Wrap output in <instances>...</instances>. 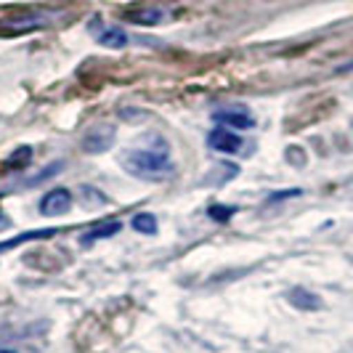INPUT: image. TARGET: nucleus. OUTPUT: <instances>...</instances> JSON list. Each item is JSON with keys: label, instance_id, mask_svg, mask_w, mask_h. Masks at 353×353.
I'll return each instance as SVG.
<instances>
[{"label": "nucleus", "instance_id": "nucleus-9", "mask_svg": "<svg viewBox=\"0 0 353 353\" xmlns=\"http://www.w3.org/2000/svg\"><path fill=\"white\" fill-rule=\"evenodd\" d=\"M123 229V223H117V221H109V223H99L96 229H90L85 236H80V242L88 248V245H93L96 239H106V236H114L117 231Z\"/></svg>", "mask_w": 353, "mask_h": 353}, {"label": "nucleus", "instance_id": "nucleus-14", "mask_svg": "<svg viewBox=\"0 0 353 353\" xmlns=\"http://www.w3.org/2000/svg\"><path fill=\"white\" fill-rule=\"evenodd\" d=\"M301 192L298 189H290V192H279V194H271L268 196V202H279V199H290V196H298Z\"/></svg>", "mask_w": 353, "mask_h": 353}, {"label": "nucleus", "instance_id": "nucleus-15", "mask_svg": "<svg viewBox=\"0 0 353 353\" xmlns=\"http://www.w3.org/2000/svg\"><path fill=\"white\" fill-rule=\"evenodd\" d=\"M345 70H353V61L351 64H345V67H340V72H345Z\"/></svg>", "mask_w": 353, "mask_h": 353}, {"label": "nucleus", "instance_id": "nucleus-3", "mask_svg": "<svg viewBox=\"0 0 353 353\" xmlns=\"http://www.w3.org/2000/svg\"><path fill=\"white\" fill-rule=\"evenodd\" d=\"M114 136H117L114 125H93L88 133L83 136V152L85 154H101V152H106L114 143Z\"/></svg>", "mask_w": 353, "mask_h": 353}, {"label": "nucleus", "instance_id": "nucleus-12", "mask_svg": "<svg viewBox=\"0 0 353 353\" xmlns=\"http://www.w3.org/2000/svg\"><path fill=\"white\" fill-rule=\"evenodd\" d=\"M234 212H236V208H231V205H226V208H221V205H210V208H208V215H210L212 221H218V223L229 221Z\"/></svg>", "mask_w": 353, "mask_h": 353}, {"label": "nucleus", "instance_id": "nucleus-8", "mask_svg": "<svg viewBox=\"0 0 353 353\" xmlns=\"http://www.w3.org/2000/svg\"><path fill=\"white\" fill-rule=\"evenodd\" d=\"M96 40L104 46V48H125L128 46V35H125V30L120 27H104V30H99L96 32Z\"/></svg>", "mask_w": 353, "mask_h": 353}, {"label": "nucleus", "instance_id": "nucleus-13", "mask_svg": "<svg viewBox=\"0 0 353 353\" xmlns=\"http://www.w3.org/2000/svg\"><path fill=\"white\" fill-rule=\"evenodd\" d=\"M30 154H32V149H30V146H21V152H17L14 157L8 159V168H21V165H27Z\"/></svg>", "mask_w": 353, "mask_h": 353}, {"label": "nucleus", "instance_id": "nucleus-1", "mask_svg": "<svg viewBox=\"0 0 353 353\" xmlns=\"http://www.w3.org/2000/svg\"><path fill=\"white\" fill-rule=\"evenodd\" d=\"M120 168L139 181H165L176 173L170 141L159 133H143L117 157Z\"/></svg>", "mask_w": 353, "mask_h": 353}, {"label": "nucleus", "instance_id": "nucleus-4", "mask_svg": "<svg viewBox=\"0 0 353 353\" xmlns=\"http://www.w3.org/2000/svg\"><path fill=\"white\" fill-rule=\"evenodd\" d=\"M70 208H72V194L67 189H51L48 194L40 199V215H46V218L64 215Z\"/></svg>", "mask_w": 353, "mask_h": 353}, {"label": "nucleus", "instance_id": "nucleus-10", "mask_svg": "<svg viewBox=\"0 0 353 353\" xmlns=\"http://www.w3.org/2000/svg\"><path fill=\"white\" fill-rule=\"evenodd\" d=\"M125 19L136 21V24H157V21L165 19V14H162L159 8H143V11H128Z\"/></svg>", "mask_w": 353, "mask_h": 353}, {"label": "nucleus", "instance_id": "nucleus-7", "mask_svg": "<svg viewBox=\"0 0 353 353\" xmlns=\"http://www.w3.org/2000/svg\"><path fill=\"white\" fill-rule=\"evenodd\" d=\"M239 173V168L236 165H231V162H215L212 165V170L205 176V183H210V186H223L226 181Z\"/></svg>", "mask_w": 353, "mask_h": 353}, {"label": "nucleus", "instance_id": "nucleus-2", "mask_svg": "<svg viewBox=\"0 0 353 353\" xmlns=\"http://www.w3.org/2000/svg\"><path fill=\"white\" fill-rule=\"evenodd\" d=\"M212 123L223 125V128H231V130H245V128H252L255 125V117L248 106L234 104V106H221L212 112Z\"/></svg>", "mask_w": 353, "mask_h": 353}, {"label": "nucleus", "instance_id": "nucleus-6", "mask_svg": "<svg viewBox=\"0 0 353 353\" xmlns=\"http://www.w3.org/2000/svg\"><path fill=\"white\" fill-rule=\"evenodd\" d=\"M287 303H290V305H295L298 311H316V308H321L319 295L308 292V290H301V287H295V290H290V292H287Z\"/></svg>", "mask_w": 353, "mask_h": 353}, {"label": "nucleus", "instance_id": "nucleus-5", "mask_svg": "<svg viewBox=\"0 0 353 353\" xmlns=\"http://www.w3.org/2000/svg\"><path fill=\"white\" fill-rule=\"evenodd\" d=\"M208 143H210V149L223 152V154H236L242 149V139L231 128H223V125H218L210 136H208Z\"/></svg>", "mask_w": 353, "mask_h": 353}, {"label": "nucleus", "instance_id": "nucleus-11", "mask_svg": "<svg viewBox=\"0 0 353 353\" xmlns=\"http://www.w3.org/2000/svg\"><path fill=\"white\" fill-rule=\"evenodd\" d=\"M130 226L139 234H157V218L152 212H139V215H133Z\"/></svg>", "mask_w": 353, "mask_h": 353}, {"label": "nucleus", "instance_id": "nucleus-16", "mask_svg": "<svg viewBox=\"0 0 353 353\" xmlns=\"http://www.w3.org/2000/svg\"><path fill=\"white\" fill-rule=\"evenodd\" d=\"M0 353H17V351H11V348H0Z\"/></svg>", "mask_w": 353, "mask_h": 353}]
</instances>
